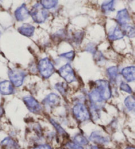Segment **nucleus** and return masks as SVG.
<instances>
[{"label":"nucleus","mask_w":135,"mask_h":149,"mask_svg":"<svg viewBox=\"0 0 135 149\" xmlns=\"http://www.w3.org/2000/svg\"><path fill=\"white\" fill-rule=\"evenodd\" d=\"M95 88L99 92L103 101H106L111 98V90L110 83L108 81L103 80V79H99V80L95 81Z\"/></svg>","instance_id":"nucleus-5"},{"label":"nucleus","mask_w":135,"mask_h":149,"mask_svg":"<svg viewBox=\"0 0 135 149\" xmlns=\"http://www.w3.org/2000/svg\"><path fill=\"white\" fill-rule=\"evenodd\" d=\"M135 67L134 66H127L121 70V74L128 82H132L135 80Z\"/></svg>","instance_id":"nucleus-15"},{"label":"nucleus","mask_w":135,"mask_h":149,"mask_svg":"<svg viewBox=\"0 0 135 149\" xmlns=\"http://www.w3.org/2000/svg\"><path fill=\"white\" fill-rule=\"evenodd\" d=\"M120 89L122 91L126 92L127 93L131 94L132 93V90L131 87H130L128 84L124 83V82H121L120 84Z\"/></svg>","instance_id":"nucleus-30"},{"label":"nucleus","mask_w":135,"mask_h":149,"mask_svg":"<svg viewBox=\"0 0 135 149\" xmlns=\"http://www.w3.org/2000/svg\"><path fill=\"white\" fill-rule=\"evenodd\" d=\"M123 31L124 36H127V37H129L130 38H132L134 37V28L131 26H124V29L123 30Z\"/></svg>","instance_id":"nucleus-26"},{"label":"nucleus","mask_w":135,"mask_h":149,"mask_svg":"<svg viewBox=\"0 0 135 149\" xmlns=\"http://www.w3.org/2000/svg\"><path fill=\"white\" fill-rule=\"evenodd\" d=\"M59 149H69V148H59Z\"/></svg>","instance_id":"nucleus-36"},{"label":"nucleus","mask_w":135,"mask_h":149,"mask_svg":"<svg viewBox=\"0 0 135 149\" xmlns=\"http://www.w3.org/2000/svg\"><path fill=\"white\" fill-rule=\"evenodd\" d=\"M23 102H24L26 107L31 112L34 114H38L41 110V107L37 100L35 99L32 96H26L23 97Z\"/></svg>","instance_id":"nucleus-7"},{"label":"nucleus","mask_w":135,"mask_h":149,"mask_svg":"<svg viewBox=\"0 0 135 149\" xmlns=\"http://www.w3.org/2000/svg\"><path fill=\"white\" fill-rule=\"evenodd\" d=\"M114 4H115V1H106L103 3L101 7L102 11L104 14H110L111 12L114 11Z\"/></svg>","instance_id":"nucleus-19"},{"label":"nucleus","mask_w":135,"mask_h":149,"mask_svg":"<svg viewBox=\"0 0 135 149\" xmlns=\"http://www.w3.org/2000/svg\"><path fill=\"white\" fill-rule=\"evenodd\" d=\"M55 88L57 89L62 95H65L67 94V85L64 82H59L55 85Z\"/></svg>","instance_id":"nucleus-25"},{"label":"nucleus","mask_w":135,"mask_h":149,"mask_svg":"<svg viewBox=\"0 0 135 149\" xmlns=\"http://www.w3.org/2000/svg\"><path fill=\"white\" fill-rule=\"evenodd\" d=\"M8 76L13 86L20 87L22 85L27 74L24 71L19 70L17 68H11L9 69L8 71Z\"/></svg>","instance_id":"nucleus-4"},{"label":"nucleus","mask_w":135,"mask_h":149,"mask_svg":"<svg viewBox=\"0 0 135 149\" xmlns=\"http://www.w3.org/2000/svg\"><path fill=\"white\" fill-rule=\"evenodd\" d=\"M124 103L125 104L126 107L130 111H132L134 110V106H135V101L134 97L133 95H130L127 97L124 101Z\"/></svg>","instance_id":"nucleus-24"},{"label":"nucleus","mask_w":135,"mask_h":149,"mask_svg":"<svg viewBox=\"0 0 135 149\" xmlns=\"http://www.w3.org/2000/svg\"><path fill=\"white\" fill-rule=\"evenodd\" d=\"M61 99L56 93H50L46 96L42 101V103L50 108L58 107L60 104Z\"/></svg>","instance_id":"nucleus-9"},{"label":"nucleus","mask_w":135,"mask_h":149,"mask_svg":"<svg viewBox=\"0 0 135 149\" xmlns=\"http://www.w3.org/2000/svg\"><path fill=\"white\" fill-rule=\"evenodd\" d=\"M33 149H52L50 145L48 144H42V145H39L36 146Z\"/></svg>","instance_id":"nucleus-32"},{"label":"nucleus","mask_w":135,"mask_h":149,"mask_svg":"<svg viewBox=\"0 0 135 149\" xmlns=\"http://www.w3.org/2000/svg\"><path fill=\"white\" fill-rule=\"evenodd\" d=\"M40 4L45 9H53L57 6L58 1L56 0H41L40 1Z\"/></svg>","instance_id":"nucleus-21"},{"label":"nucleus","mask_w":135,"mask_h":149,"mask_svg":"<svg viewBox=\"0 0 135 149\" xmlns=\"http://www.w3.org/2000/svg\"><path fill=\"white\" fill-rule=\"evenodd\" d=\"M29 16L30 11H28L25 3L21 5L15 11V17L17 21H23V20L28 19Z\"/></svg>","instance_id":"nucleus-10"},{"label":"nucleus","mask_w":135,"mask_h":149,"mask_svg":"<svg viewBox=\"0 0 135 149\" xmlns=\"http://www.w3.org/2000/svg\"><path fill=\"white\" fill-rule=\"evenodd\" d=\"M35 30V27L30 24H23L21 26L18 28V32L20 34L27 37H31L33 36Z\"/></svg>","instance_id":"nucleus-16"},{"label":"nucleus","mask_w":135,"mask_h":149,"mask_svg":"<svg viewBox=\"0 0 135 149\" xmlns=\"http://www.w3.org/2000/svg\"><path fill=\"white\" fill-rule=\"evenodd\" d=\"M124 36L123 30L117 26L111 29L108 33V39L111 41H115L122 39Z\"/></svg>","instance_id":"nucleus-14"},{"label":"nucleus","mask_w":135,"mask_h":149,"mask_svg":"<svg viewBox=\"0 0 135 149\" xmlns=\"http://www.w3.org/2000/svg\"><path fill=\"white\" fill-rule=\"evenodd\" d=\"M38 69L41 76L44 78H49L55 72V68L50 61V59L46 57L39 61L38 64Z\"/></svg>","instance_id":"nucleus-3"},{"label":"nucleus","mask_w":135,"mask_h":149,"mask_svg":"<svg viewBox=\"0 0 135 149\" xmlns=\"http://www.w3.org/2000/svg\"><path fill=\"white\" fill-rule=\"evenodd\" d=\"M1 31H0V36H1Z\"/></svg>","instance_id":"nucleus-37"},{"label":"nucleus","mask_w":135,"mask_h":149,"mask_svg":"<svg viewBox=\"0 0 135 149\" xmlns=\"http://www.w3.org/2000/svg\"><path fill=\"white\" fill-rule=\"evenodd\" d=\"M73 142L80 146H86L88 145V140L82 134H77L73 138Z\"/></svg>","instance_id":"nucleus-23"},{"label":"nucleus","mask_w":135,"mask_h":149,"mask_svg":"<svg viewBox=\"0 0 135 149\" xmlns=\"http://www.w3.org/2000/svg\"><path fill=\"white\" fill-rule=\"evenodd\" d=\"M58 73L67 83H72L77 81V76L70 64H66L58 70Z\"/></svg>","instance_id":"nucleus-6"},{"label":"nucleus","mask_w":135,"mask_h":149,"mask_svg":"<svg viewBox=\"0 0 135 149\" xmlns=\"http://www.w3.org/2000/svg\"><path fill=\"white\" fill-rule=\"evenodd\" d=\"M85 51L87 52H89L92 54H94L96 53L97 51V46L95 43H88L85 47Z\"/></svg>","instance_id":"nucleus-27"},{"label":"nucleus","mask_w":135,"mask_h":149,"mask_svg":"<svg viewBox=\"0 0 135 149\" xmlns=\"http://www.w3.org/2000/svg\"><path fill=\"white\" fill-rule=\"evenodd\" d=\"M1 146L6 149H19V146L13 139L6 137L1 142Z\"/></svg>","instance_id":"nucleus-17"},{"label":"nucleus","mask_w":135,"mask_h":149,"mask_svg":"<svg viewBox=\"0 0 135 149\" xmlns=\"http://www.w3.org/2000/svg\"><path fill=\"white\" fill-rule=\"evenodd\" d=\"M59 56H60V57L67 58L70 61H72L75 56V53L74 51H69V52L61 54V55H59Z\"/></svg>","instance_id":"nucleus-28"},{"label":"nucleus","mask_w":135,"mask_h":149,"mask_svg":"<svg viewBox=\"0 0 135 149\" xmlns=\"http://www.w3.org/2000/svg\"><path fill=\"white\" fill-rule=\"evenodd\" d=\"M90 102H91L92 106L94 107L96 109H99L100 105H102L104 101L102 99L99 92L96 88L93 89L91 92L88 95Z\"/></svg>","instance_id":"nucleus-8"},{"label":"nucleus","mask_w":135,"mask_h":149,"mask_svg":"<svg viewBox=\"0 0 135 149\" xmlns=\"http://www.w3.org/2000/svg\"><path fill=\"white\" fill-rule=\"evenodd\" d=\"M107 72L109 77H110V81H112L113 83H115L119 75V68L117 66H113L108 68Z\"/></svg>","instance_id":"nucleus-18"},{"label":"nucleus","mask_w":135,"mask_h":149,"mask_svg":"<svg viewBox=\"0 0 135 149\" xmlns=\"http://www.w3.org/2000/svg\"><path fill=\"white\" fill-rule=\"evenodd\" d=\"M125 149H135L134 146H128V147H127Z\"/></svg>","instance_id":"nucleus-35"},{"label":"nucleus","mask_w":135,"mask_h":149,"mask_svg":"<svg viewBox=\"0 0 135 149\" xmlns=\"http://www.w3.org/2000/svg\"><path fill=\"white\" fill-rule=\"evenodd\" d=\"M89 139L92 142L98 144V145H104V144H107L110 142L109 138L104 137V136L102 135L98 132H92V134L90 136Z\"/></svg>","instance_id":"nucleus-12"},{"label":"nucleus","mask_w":135,"mask_h":149,"mask_svg":"<svg viewBox=\"0 0 135 149\" xmlns=\"http://www.w3.org/2000/svg\"><path fill=\"white\" fill-rule=\"evenodd\" d=\"M116 20L118 24L123 26L127 25V23L131 21V17L127 9H123L118 11L116 17Z\"/></svg>","instance_id":"nucleus-11"},{"label":"nucleus","mask_w":135,"mask_h":149,"mask_svg":"<svg viewBox=\"0 0 135 149\" xmlns=\"http://www.w3.org/2000/svg\"><path fill=\"white\" fill-rule=\"evenodd\" d=\"M50 122L51 124L53 125V126L55 127V129L56 130V131L58 132V133L59 135H61L62 137H69L67 133L65 132V131L63 128L61 126L60 124H59L58 122H56L55 120L52 119V118H50Z\"/></svg>","instance_id":"nucleus-22"},{"label":"nucleus","mask_w":135,"mask_h":149,"mask_svg":"<svg viewBox=\"0 0 135 149\" xmlns=\"http://www.w3.org/2000/svg\"><path fill=\"white\" fill-rule=\"evenodd\" d=\"M84 34V32L82 31H78L75 32L71 38L72 43H73L75 45H79L82 42Z\"/></svg>","instance_id":"nucleus-20"},{"label":"nucleus","mask_w":135,"mask_h":149,"mask_svg":"<svg viewBox=\"0 0 135 149\" xmlns=\"http://www.w3.org/2000/svg\"><path fill=\"white\" fill-rule=\"evenodd\" d=\"M30 15L36 23L40 24L47 20L49 14L47 10L44 9L40 3H36L30 11Z\"/></svg>","instance_id":"nucleus-2"},{"label":"nucleus","mask_w":135,"mask_h":149,"mask_svg":"<svg viewBox=\"0 0 135 149\" xmlns=\"http://www.w3.org/2000/svg\"><path fill=\"white\" fill-rule=\"evenodd\" d=\"M72 114L76 120L79 122L88 121L91 118L90 110L84 104L79 102L72 108Z\"/></svg>","instance_id":"nucleus-1"},{"label":"nucleus","mask_w":135,"mask_h":149,"mask_svg":"<svg viewBox=\"0 0 135 149\" xmlns=\"http://www.w3.org/2000/svg\"><path fill=\"white\" fill-rule=\"evenodd\" d=\"M94 58L98 63H103L105 61L104 56L100 51H96V53L94 54Z\"/></svg>","instance_id":"nucleus-29"},{"label":"nucleus","mask_w":135,"mask_h":149,"mask_svg":"<svg viewBox=\"0 0 135 149\" xmlns=\"http://www.w3.org/2000/svg\"><path fill=\"white\" fill-rule=\"evenodd\" d=\"M14 93V86L10 81L5 80L0 82V93L9 95Z\"/></svg>","instance_id":"nucleus-13"},{"label":"nucleus","mask_w":135,"mask_h":149,"mask_svg":"<svg viewBox=\"0 0 135 149\" xmlns=\"http://www.w3.org/2000/svg\"><path fill=\"white\" fill-rule=\"evenodd\" d=\"M86 149H104V148H100L98 147V146H95V145H90L87 146Z\"/></svg>","instance_id":"nucleus-33"},{"label":"nucleus","mask_w":135,"mask_h":149,"mask_svg":"<svg viewBox=\"0 0 135 149\" xmlns=\"http://www.w3.org/2000/svg\"><path fill=\"white\" fill-rule=\"evenodd\" d=\"M67 146L69 147V149H83V147L82 146H80L77 145V143H74L73 141H69L67 143Z\"/></svg>","instance_id":"nucleus-31"},{"label":"nucleus","mask_w":135,"mask_h":149,"mask_svg":"<svg viewBox=\"0 0 135 149\" xmlns=\"http://www.w3.org/2000/svg\"><path fill=\"white\" fill-rule=\"evenodd\" d=\"M4 114V110L3 109V107L0 106V118L3 116Z\"/></svg>","instance_id":"nucleus-34"}]
</instances>
